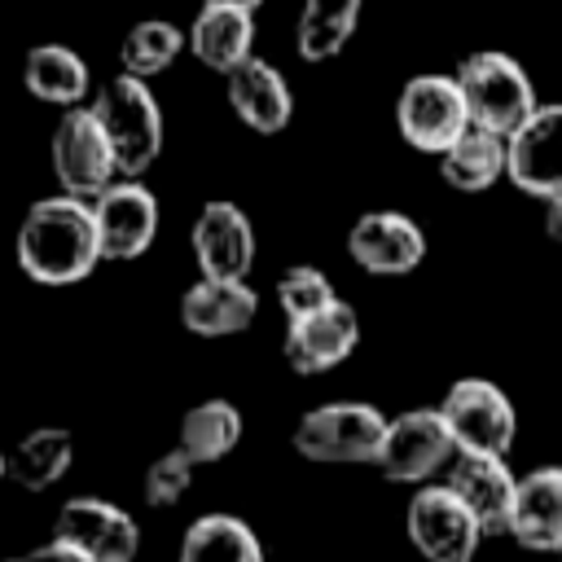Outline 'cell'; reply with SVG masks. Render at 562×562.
Returning <instances> with one entry per match:
<instances>
[{
  "label": "cell",
  "instance_id": "6da1fadb",
  "mask_svg": "<svg viewBox=\"0 0 562 562\" xmlns=\"http://www.w3.org/2000/svg\"><path fill=\"white\" fill-rule=\"evenodd\" d=\"M18 268L40 285H75L101 263L97 241V215L92 198L79 193H53L31 202V211L18 224Z\"/></svg>",
  "mask_w": 562,
  "mask_h": 562
},
{
  "label": "cell",
  "instance_id": "7a4b0ae2",
  "mask_svg": "<svg viewBox=\"0 0 562 562\" xmlns=\"http://www.w3.org/2000/svg\"><path fill=\"white\" fill-rule=\"evenodd\" d=\"M92 110H97L110 145H114L119 176H145L162 149V110H158L149 79H140L132 70L114 75L97 92Z\"/></svg>",
  "mask_w": 562,
  "mask_h": 562
},
{
  "label": "cell",
  "instance_id": "3957f363",
  "mask_svg": "<svg viewBox=\"0 0 562 562\" xmlns=\"http://www.w3.org/2000/svg\"><path fill=\"white\" fill-rule=\"evenodd\" d=\"M386 422L391 417H382V408L364 400H329L299 417L294 452L321 465H373Z\"/></svg>",
  "mask_w": 562,
  "mask_h": 562
},
{
  "label": "cell",
  "instance_id": "277c9868",
  "mask_svg": "<svg viewBox=\"0 0 562 562\" xmlns=\"http://www.w3.org/2000/svg\"><path fill=\"white\" fill-rule=\"evenodd\" d=\"M452 75H457V83L465 92L470 119L479 127L501 132V136H509L540 105L536 101V88H531V75L522 70V61L509 57V53H501V48L465 53Z\"/></svg>",
  "mask_w": 562,
  "mask_h": 562
},
{
  "label": "cell",
  "instance_id": "5b68a950",
  "mask_svg": "<svg viewBox=\"0 0 562 562\" xmlns=\"http://www.w3.org/2000/svg\"><path fill=\"white\" fill-rule=\"evenodd\" d=\"M470 105L457 75H413L395 97V127L417 154H443L465 127Z\"/></svg>",
  "mask_w": 562,
  "mask_h": 562
},
{
  "label": "cell",
  "instance_id": "8992f818",
  "mask_svg": "<svg viewBox=\"0 0 562 562\" xmlns=\"http://www.w3.org/2000/svg\"><path fill=\"white\" fill-rule=\"evenodd\" d=\"M404 527L417 553L430 562H470L483 544V522L448 483H417L404 509Z\"/></svg>",
  "mask_w": 562,
  "mask_h": 562
},
{
  "label": "cell",
  "instance_id": "52a82bcc",
  "mask_svg": "<svg viewBox=\"0 0 562 562\" xmlns=\"http://www.w3.org/2000/svg\"><path fill=\"white\" fill-rule=\"evenodd\" d=\"M457 439L452 426L443 417V408H404L386 422L382 448H378V470L391 483H426L430 474H439L452 457H457Z\"/></svg>",
  "mask_w": 562,
  "mask_h": 562
},
{
  "label": "cell",
  "instance_id": "ba28073f",
  "mask_svg": "<svg viewBox=\"0 0 562 562\" xmlns=\"http://www.w3.org/2000/svg\"><path fill=\"white\" fill-rule=\"evenodd\" d=\"M48 154H53L57 184L66 193H79V198H97L119 176L114 145H110L92 105H66V114L53 127V149Z\"/></svg>",
  "mask_w": 562,
  "mask_h": 562
},
{
  "label": "cell",
  "instance_id": "9c48e42d",
  "mask_svg": "<svg viewBox=\"0 0 562 562\" xmlns=\"http://www.w3.org/2000/svg\"><path fill=\"white\" fill-rule=\"evenodd\" d=\"M461 452H505L518 439V408L492 378H457L439 400Z\"/></svg>",
  "mask_w": 562,
  "mask_h": 562
},
{
  "label": "cell",
  "instance_id": "30bf717a",
  "mask_svg": "<svg viewBox=\"0 0 562 562\" xmlns=\"http://www.w3.org/2000/svg\"><path fill=\"white\" fill-rule=\"evenodd\" d=\"M101 259H136L158 237V198L140 184V176H119L92 198Z\"/></svg>",
  "mask_w": 562,
  "mask_h": 562
},
{
  "label": "cell",
  "instance_id": "8fae6325",
  "mask_svg": "<svg viewBox=\"0 0 562 562\" xmlns=\"http://www.w3.org/2000/svg\"><path fill=\"white\" fill-rule=\"evenodd\" d=\"M360 342V316L351 303L334 299L307 316H294L285 321V338H281V351H285V364L303 378H316V373H329L334 364H342Z\"/></svg>",
  "mask_w": 562,
  "mask_h": 562
},
{
  "label": "cell",
  "instance_id": "7c38bea8",
  "mask_svg": "<svg viewBox=\"0 0 562 562\" xmlns=\"http://www.w3.org/2000/svg\"><path fill=\"white\" fill-rule=\"evenodd\" d=\"M509 180L540 202L562 193V101H540L509 132Z\"/></svg>",
  "mask_w": 562,
  "mask_h": 562
},
{
  "label": "cell",
  "instance_id": "4fadbf2b",
  "mask_svg": "<svg viewBox=\"0 0 562 562\" xmlns=\"http://www.w3.org/2000/svg\"><path fill=\"white\" fill-rule=\"evenodd\" d=\"M53 531L75 544L83 562H127L140 549V527L127 509L97 501V496H75L57 509Z\"/></svg>",
  "mask_w": 562,
  "mask_h": 562
},
{
  "label": "cell",
  "instance_id": "5bb4252c",
  "mask_svg": "<svg viewBox=\"0 0 562 562\" xmlns=\"http://www.w3.org/2000/svg\"><path fill=\"white\" fill-rule=\"evenodd\" d=\"M347 255L373 277H404L426 259V233L404 211H364L347 233Z\"/></svg>",
  "mask_w": 562,
  "mask_h": 562
},
{
  "label": "cell",
  "instance_id": "9a60e30c",
  "mask_svg": "<svg viewBox=\"0 0 562 562\" xmlns=\"http://www.w3.org/2000/svg\"><path fill=\"white\" fill-rule=\"evenodd\" d=\"M189 246L202 277H250L255 268V224L228 198H215L198 211Z\"/></svg>",
  "mask_w": 562,
  "mask_h": 562
},
{
  "label": "cell",
  "instance_id": "2e32d148",
  "mask_svg": "<svg viewBox=\"0 0 562 562\" xmlns=\"http://www.w3.org/2000/svg\"><path fill=\"white\" fill-rule=\"evenodd\" d=\"M483 522L487 536H509V518H514V492H518V474L509 470L505 452H457L448 461V479H443Z\"/></svg>",
  "mask_w": 562,
  "mask_h": 562
},
{
  "label": "cell",
  "instance_id": "e0dca14e",
  "mask_svg": "<svg viewBox=\"0 0 562 562\" xmlns=\"http://www.w3.org/2000/svg\"><path fill=\"white\" fill-rule=\"evenodd\" d=\"M255 312L259 294L246 285V277H202L180 294V321L202 338L241 334L255 321Z\"/></svg>",
  "mask_w": 562,
  "mask_h": 562
},
{
  "label": "cell",
  "instance_id": "ac0fdd59",
  "mask_svg": "<svg viewBox=\"0 0 562 562\" xmlns=\"http://www.w3.org/2000/svg\"><path fill=\"white\" fill-rule=\"evenodd\" d=\"M509 536L536 553H562V465H536L518 474Z\"/></svg>",
  "mask_w": 562,
  "mask_h": 562
},
{
  "label": "cell",
  "instance_id": "d6986e66",
  "mask_svg": "<svg viewBox=\"0 0 562 562\" xmlns=\"http://www.w3.org/2000/svg\"><path fill=\"white\" fill-rule=\"evenodd\" d=\"M228 105L246 127H255L263 136L281 132L294 114V97H290L285 75L272 61L255 57V53L237 70H228Z\"/></svg>",
  "mask_w": 562,
  "mask_h": 562
},
{
  "label": "cell",
  "instance_id": "ffe728a7",
  "mask_svg": "<svg viewBox=\"0 0 562 562\" xmlns=\"http://www.w3.org/2000/svg\"><path fill=\"white\" fill-rule=\"evenodd\" d=\"M189 48L202 66H211L220 75L237 70L255 48V9L206 0L189 26Z\"/></svg>",
  "mask_w": 562,
  "mask_h": 562
},
{
  "label": "cell",
  "instance_id": "44dd1931",
  "mask_svg": "<svg viewBox=\"0 0 562 562\" xmlns=\"http://www.w3.org/2000/svg\"><path fill=\"white\" fill-rule=\"evenodd\" d=\"M439 176L457 193H487L496 180L509 176V136L470 123L443 154H439Z\"/></svg>",
  "mask_w": 562,
  "mask_h": 562
},
{
  "label": "cell",
  "instance_id": "7402d4cb",
  "mask_svg": "<svg viewBox=\"0 0 562 562\" xmlns=\"http://www.w3.org/2000/svg\"><path fill=\"white\" fill-rule=\"evenodd\" d=\"M22 83L35 101L48 105H83L88 97V61L66 44H35L22 61Z\"/></svg>",
  "mask_w": 562,
  "mask_h": 562
},
{
  "label": "cell",
  "instance_id": "603a6c76",
  "mask_svg": "<svg viewBox=\"0 0 562 562\" xmlns=\"http://www.w3.org/2000/svg\"><path fill=\"white\" fill-rule=\"evenodd\" d=\"M75 461V439L61 426H35L9 448V479L26 492L53 487Z\"/></svg>",
  "mask_w": 562,
  "mask_h": 562
},
{
  "label": "cell",
  "instance_id": "cb8c5ba5",
  "mask_svg": "<svg viewBox=\"0 0 562 562\" xmlns=\"http://www.w3.org/2000/svg\"><path fill=\"white\" fill-rule=\"evenodd\" d=\"M364 0H303L294 22V48L303 61H329L356 35Z\"/></svg>",
  "mask_w": 562,
  "mask_h": 562
},
{
  "label": "cell",
  "instance_id": "d4e9b609",
  "mask_svg": "<svg viewBox=\"0 0 562 562\" xmlns=\"http://www.w3.org/2000/svg\"><path fill=\"white\" fill-rule=\"evenodd\" d=\"M180 558L184 562H259L263 544L250 531L246 518L237 514H202L189 522L184 540H180Z\"/></svg>",
  "mask_w": 562,
  "mask_h": 562
},
{
  "label": "cell",
  "instance_id": "484cf974",
  "mask_svg": "<svg viewBox=\"0 0 562 562\" xmlns=\"http://www.w3.org/2000/svg\"><path fill=\"white\" fill-rule=\"evenodd\" d=\"M237 439H241V413H237V404H228V400H202V404H193V408L184 413V422H180V448H184L198 465L228 457V452L237 448Z\"/></svg>",
  "mask_w": 562,
  "mask_h": 562
},
{
  "label": "cell",
  "instance_id": "4316f807",
  "mask_svg": "<svg viewBox=\"0 0 562 562\" xmlns=\"http://www.w3.org/2000/svg\"><path fill=\"white\" fill-rule=\"evenodd\" d=\"M184 40H189V31H180L176 22H167V18H140V22L123 35L119 61H123V70H132V75H140V79H154V75H162V70L180 57Z\"/></svg>",
  "mask_w": 562,
  "mask_h": 562
},
{
  "label": "cell",
  "instance_id": "83f0119b",
  "mask_svg": "<svg viewBox=\"0 0 562 562\" xmlns=\"http://www.w3.org/2000/svg\"><path fill=\"white\" fill-rule=\"evenodd\" d=\"M334 299H338V294H334V281H329L316 263H290V268L277 277V303H281L285 321L307 316V312H316V307H325V303H334Z\"/></svg>",
  "mask_w": 562,
  "mask_h": 562
},
{
  "label": "cell",
  "instance_id": "f1b7e54d",
  "mask_svg": "<svg viewBox=\"0 0 562 562\" xmlns=\"http://www.w3.org/2000/svg\"><path fill=\"white\" fill-rule=\"evenodd\" d=\"M193 457L176 443L171 452H162V457H154L149 461V470H145V479H140V496H145V505H154V509H171V505H180V496L189 492V483H193Z\"/></svg>",
  "mask_w": 562,
  "mask_h": 562
},
{
  "label": "cell",
  "instance_id": "f546056e",
  "mask_svg": "<svg viewBox=\"0 0 562 562\" xmlns=\"http://www.w3.org/2000/svg\"><path fill=\"white\" fill-rule=\"evenodd\" d=\"M544 233H549L553 241H562V193L544 198Z\"/></svg>",
  "mask_w": 562,
  "mask_h": 562
},
{
  "label": "cell",
  "instance_id": "4dcf8cb0",
  "mask_svg": "<svg viewBox=\"0 0 562 562\" xmlns=\"http://www.w3.org/2000/svg\"><path fill=\"white\" fill-rule=\"evenodd\" d=\"M215 4H241V9H259L263 0H215Z\"/></svg>",
  "mask_w": 562,
  "mask_h": 562
},
{
  "label": "cell",
  "instance_id": "1f68e13d",
  "mask_svg": "<svg viewBox=\"0 0 562 562\" xmlns=\"http://www.w3.org/2000/svg\"><path fill=\"white\" fill-rule=\"evenodd\" d=\"M9 474V452H0V479Z\"/></svg>",
  "mask_w": 562,
  "mask_h": 562
}]
</instances>
